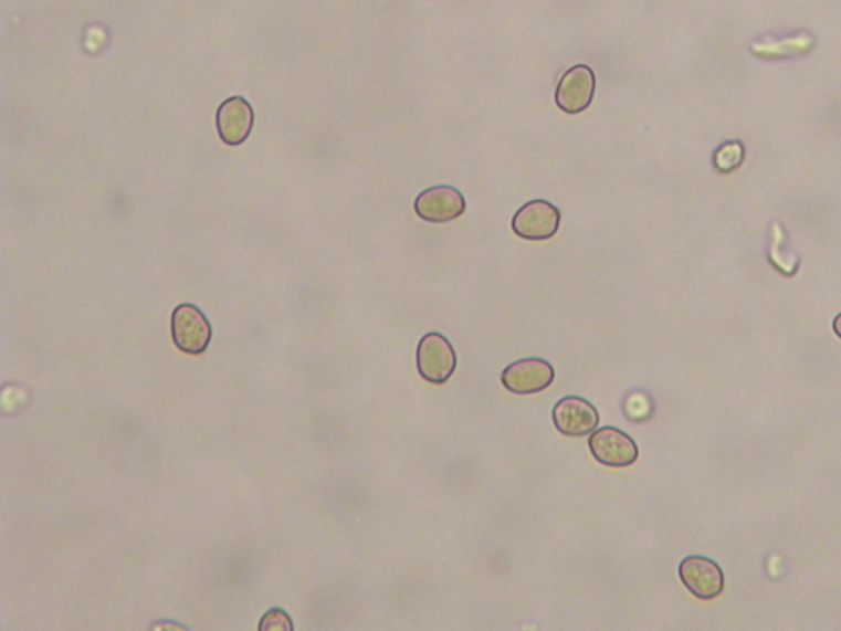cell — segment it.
Listing matches in <instances>:
<instances>
[{
	"mask_svg": "<svg viewBox=\"0 0 841 631\" xmlns=\"http://www.w3.org/2000/svg\"><path fill=\"white\" fill-rule=\"evenodd\" d=\"M560 211L544 199L526 202L513 215L512 228L525 241H549L559 231Z\"/></svg>",
	"mask_w": 841,
	"mask_h": 631,
	"instance_id": "cell-4",
	"label": "cell"
},
{
	"mask_svg": "<svg viewBox=\"0 0 841 631\" xmlns=\"http://www.w3.org/2000/svg\"><path fill=\"white\" fill-rule=\"evenodd\" d=\"M597 80L592 67L576 64L560 77L556 90V104L563 113L576 116L589 109L596 97Z\"/></svg>",
	"mask_w": 841,
	"mask_h": 631,
	"instance_id": "cell-3",
	"label": "cell"
},
{
	"mask_svg": "<svg viewBox=\"0 0 841 631\" xmlns=\"http://www.w3.org/2000/svg\"><path fill=\"white\" fill-rule=\"evenodd\" d=\"M833 330H835L837 336L841 339V313L835 317V320H833Z\"/></svg>",
	"mask_w": 841,
	"mask_h": 631,
	"instance_id": "cell-13",
	"label": "cell"
},
{
	"mask_svg": "<svg viewBox=\"0 0 841 631\" xmlns=\"http://www.w3.org/2000/svg\"><path fill=\"white\" fill-rule=\"evenodd\" d=\"M554 367L539 357H526L509 364L502 372L503 387L515 395H535L553 385Z\"/></svg>",
	"mask_w": 841,
	"mask_h": 631,
	"instance_id": "cell-8",
	"label": "cell"
},
{
	"mask_svg": "<svg viewBox=\"0 0 841 631\" xmlns=\"http://www.w3.org/2000/svg\"><path fill=\"white\" fill-rule=\"evenodd\" d=\"M293 629H295V625H293L292 617H290L283 609L269 610V612L262 617V620H260L259 625L260 631H293Z\"/></svg>",
	"mask_w": 841,
	"mask_h": 631,
	"instance_id": "cell-12",
	"label": "cell"
},
{
	"mask_svg": "<svg viewBox=\"0 0 841 631\" xmlns=\"http://www.w3.org/2000/svg\"><path fill=\"white\" fill-rule=\"evenodd\" d=\"M171 337L181 353L201 356L211 344L212 326L198 306L182 303L171 315Z\"/></svg>",
	"mask_w": 841,
	"mask_h": 631,
	"instance_id": "cell-2",
	"label": "cell"
},
{
	"mask_svg": "<svg viewBox=\"0 0 841 631\" xmlns=\"http://www.w3.org/2000/svg\"><path fill=\"white\" fill-rule=\"evenodd\" d=\"M589 448L596 461L607 467H628L638 461L640 449L630 434L614 427L596 430L589 438Z\"/></svg>",
	"mask_w": 841,
	"mask_h": 631,
	"instance_id": "cell-7",
	"label": "cell"
},
{
	"mask_svg": "<svg viewBox=\"0 0 841 631\" xmlns=\"http://www.w3.org/2000/svg\"><path fill=\"white\" fill-rule=\"evenodd\" d=\"M253 123H255V113L245 97L234 96L219 106L218 116H215V126H218L219 137L229 147H239L246 138L250 137Z\"/></svg>",
	"mask_w": 841,
	"mask_h": 631,
	"instance_id": "cell-10",
	"label": "cell"
},
{
	"mask_svg": "<svg viewBox=\"0 0 841 631\" xmlns=\"http://www.w3.org/2000/svg\"><path fill=\"white\" fill-rule=\"evenodd\" d=\"M417 367L421 379L442 385L454 376L458 354L448 337L441 333L422 336L417 350Z\"/></svg>",
	"mask_w": 841,
	"mask_h": 631,
	"instance_id": "cell-1",
	"label": "cell"
},
{
	"mask_svg": "<svg viewBox=\"0 0 841 631\" xmlns=\"http://www.w3.org/2000/svg\"><path fill=\"white\" fill-rule=\"evenodd\" d=\"M743 160H745V148H743L742 141H729V144L718 148L714 157V165L722 173H732L743 164Z\"/></svg>",
	"mask_w": 841,
	"mask_h": 631,
	"instance_id": "cell-11",
	"label": "cell"
},
{
	"mask_svg": "<svg viewBox=\"0 0 841 631\" xmlns=\"http://www.w3.org/2000/svg\"><path fill=\"white\" fill-rule=\"evenodd\" d=\"M467 209L464 194L449 185H438L418 194L414 211L422 221L445 224L461 218Z\"/></svg>",
	"mask_w": 841,
	"mask_h": 631,
	"instance_id": "cell-6",
	"label": "cell"
},
{
	"mask_svg": "<svg viewBox=\"0 0 841 631\" xmlns=\"http://www.w3.org/2000/svg\"><path fill=\"white\" fill-rule=\"evenodd\" d=\"M556 430L564 437L582 438L599 428V410L589 400L576 395L560 398L553 410Z\"/></svg>",
	"mask_w": 841,
	"mask_h": 631,
	"instance_id": "cell-5",
	"label": "cell"
},
{
	"mask_svg": "<svg viewBox=\"0 0 841 631\" xmlns=\"http://www.w3.org/2000/svg\"><path fill=\"white\" fill-rule=\"evenodd\" d=\"M679 577L688 592L701 600L715 599L725 587L721 566L705 556H687L679 566Z\"/></svg>",
	"mask_w": 841,
	"mask_h": 631,
	"instance_id": "cell-9",
	"label": "cell"
}]
</instances>
